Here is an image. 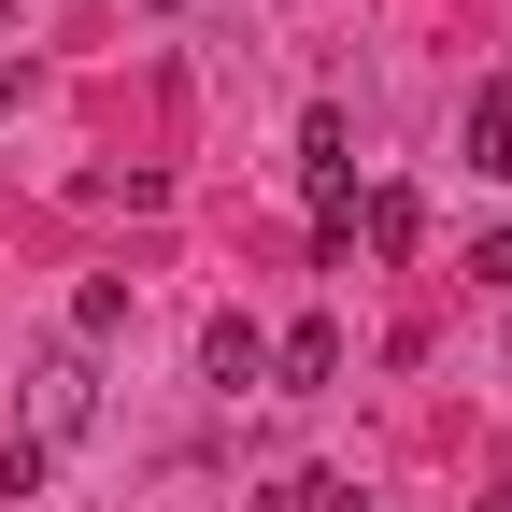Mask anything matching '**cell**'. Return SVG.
Listing matches in <instances>:
<instances>
[{
  "label": "cell",
  "instance_id": "cell-6",
  "mask_svg": "<svg viewBox=\"0 0 512 512\" xmlns=\"http://www.w3.org/2000/svg\"><path fill=\"white\" fill-rule=\"evenodd\" d=\"M256 512H342V484H328V470H285L271 498H256Z\"/></svg>",
  "mask_w": 512,
  "mask_h": 512
},
{
  "label": "cell",
  "instance_id": "cell-5",
  "mask_svg": "<svg viewBox=\"0 0 512 512\" xmlns=\"http://www.w3.org/2000/svg\"><path fill=\"white\" fill-rule=\"evenodd\" d=\"M271 370H285V384H328V370H342V328H285Z\"/></svg>",
  "mask_w": 512,
  "mask_h": 512
},
{
  "label": "cell",
  "instance_id": "cell-1",
  "mask_svg": "<svg viewBox=\"0 0 512 512\" xmlns=\"http://www.w3.org/2000/svg\"><path fill=\"white\" fill-rule=\"evenodd\" d=\"M200 370L228 384V399H242V384H271V328H256V313H214V328H200Z\"/></svg>",
  "mask_w": 512,
  "mask_h": 512
},
{
  "label": "cell",
  "instance_id": "cell-4",
  "mask_svg": "<svg viewBox=\"0 0 512 512\" xmlns=\"http://www.w3.org/2000/svg\"><path fill=\"white\" fill-rule=\"evenodd\" d=\"M456 143H470V171H512V100L498 86H470V128H456Z\"/></svg>",
  "mask_w": 512,
  "mask_h": 512
},
{
  "label": "cell",
  "instance_id": "cell-3",
  "mask_svg": "<svg viewBox=\"0 0 512 512\" xmlns=\"http://www.w3.org/2000/svg\"><path fill=\"white\" fill-rule=\"evenodd\" d=\"M86 413H100V370H86V356H57V370H43V441H72Z\"/></svg>",
  "mask_w": 512,
  "mask_h": 512
},
{
  "label": "cell",
  "instance_id": "cell-7",
  "mask_svg": "<svg viewBox=\"0 0 512 512\" xmlns=\"http://www.w3.org/2000/svg\"><path fill=\"white\" fill-rule=\"evenodd\" d=\"M470 271H484V285H512V228H498V242H470Z\"/></svg>",
  "mask_w": 512,
  "mask_h": 512
},
{
  "label": "cell",
  "instance_id": "cell-9",
  "mask_svg": "<svg viewBox=\"0 0 512 512\" xmlns=\"http://www.w3.org/2000/svg\"><path fill=\"white\" fill-rule=\"evenodd\" d=\"M0 15H15V0H0Z\"/></svg>",
  "mask_w": 512,
  "mask_h": 512
},
{
  "label": "cell",
  "instance_id": "cell-2",
  "mask_svg": "<svg viewBox=\"0 0 512 512\" xmlns=\"http://www.w3.org/2000/svg\"><path fill=\"white\" fill-rule=\"evenodd\" d=\"M356 228H370V256H413V242H427V200H413V185H370Z\"/></svg>",
  "mask_w": 512,
  "mask_h": 512
},
{
  "label": "cell",
  "instance_id": "cell-8",
  "mask_svg": "<svg viewBox=\"0 0 512 512\" xmlns=\"http://www.w3.org/2000/svg\"><path fill=\"white\" fill-rule=\"evenodd\" d=\"M498 512H512V484H498Z\"/></svg>",
  "mask_w": 512,
  "mask_h": 512
}]
</instances>
